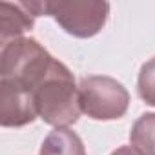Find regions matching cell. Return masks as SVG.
<instances>
[{
  "mask_svg": "<svg viewBox=\"0 0 155 155\" xmlns=\"http://www.w3.org/2000/svg\"><path fill=\"white\" fill-rule=\"evenodd\" d=\"M38 117L53 128H69L81 117L79 86L69 68L53 58L48 73L33 91Z\"/></svg>",
  "mask_w": 155,
  "mask_h": 155,
  "instance_id": "cell-1",
  "label": "cell"
},
{
  "mask_svg": "<svg viewBox=\"0 0 155 155\" xmlns=\"http://www.w3.org/2000/svg\"><path fill=\"white\" fill-rule=\"evenodd\" d=\"M55 57L31 37L15 38L0 51V81L11 82L28 91H35L48 73Z\"/></svg>",
  "mask_w": 155,
  "mask_h": 155,
  "instance_id": "cell-2",
  "label": "cell"
},
{
  "mask_svg": "<svg viewBox=\"0 0 155 155\" xmlns=\"http://www.w3.org/2000/svg\"><path fill=\"white\" fill-rule=\"evenodd\" d=\"M81 111L93 120H117L130 106L128 90L113 77L90 75L79 82Z\"/></svg>",
  "mask_w": 155,
  "mask_h": 155,
  "instance_id": "cell-3",
  "label": "cell"
},
{
  "mask_svg": "<svg viewBox=\"0 0 155 155\" xmlns=\"http://www.w3.org/2000/svg\"><path fill=\"white\" fill-rule=\"evenodd\" d=\"M46 15L71 37L91 38L108 22L110 4L104 0H46Z\"/></svg>",
  "mask_w": 155,
  "mask_h": 155,
  "instance_id": "cell-4",
  "label": "cell"
},
{
  "mask_svg": "<svg viewBox=\"0 0 155 155\" xmlns=\"http://www.w3.org/2000/svg\"><path fill=\"white\" fill-rule=\"evenodd\" d=\"M46 15V0L29 2H0V42L8 44L31 31L35 18Z\"/></svg>",
  "mask_w": 155,
  "mask_h": 155,
  "instance_id": "cell-5",
  "label": "cell"
},
{
  "mask_svg": "<svg viewBox=\"0 0 155 155\" xmlns=\"http://www.w3.org/2000/svg\"><path fill=\"white\" fill-rule=\"evenodd\" d=\"M38 117L31 91L0 81V124L4 128H22Z\"/></svg>",
  "mask_w": 155,
  "mask_h": 155,
  "instance_id": "cell-6",
  "label": "cell"
},
{
  "mask_svg": "<svg viewBox=\"0 0 155 155\" xmlns=\"http://www.w3.org/2000/svg\"><path fill=\"white\" fill-rule=\"evenodd\" d=\"M38 155H86V148L73 130L55 128L42 140Z\"/></svg>",
  "mask_w": 155,
  "mask_h": 155,
  "instance_id": "cell-7",
  "label": "cell"
},
{
  "mask_svg": "<svg viewBox=\"0 0 155 155\" xmlns=\"http://www.w3.org/2000/svg\"><path fill=\"white\" fill-rule=\"evenodd\" d=\"M130 146L140 155H155V113H144L133 122Z\"/></svg>",
  "mask_w": 155,
  "mask_h": 155,
  "instance_id": "cell-8",
  "label": "cell"
},
{
  "mask_svg": "<svg viewBox=\"0 0 155 155\" xmlns=\"http://www.w3.org/2000/svg\"><path fill=\"white\" fill-rule=\"evenodd\" d=\"M137 93L148 106L155 108V57L144 62L139 69Z\"/></svg>",
  "mask_w": 155,
  "mask_h": 155,
  "instance_id": "cell-9",
  "label": "cell"
},
{
  "mask_svg": "<svg viewBox=\"0 0 155 155\" xmlns=\"http://www.w3.org/2000/svg\"><path fill=\"white\" fill-rule=\"evenodd\" d=\"M110 155H140L137 150H133L131 146H120V148H117L115 151H111Z\"/></svg>",
  "mask_w": 155,
  "mask_h": 155,
  "instance_id": "cell-10",
  "label": "cell"
}]
</instances>
